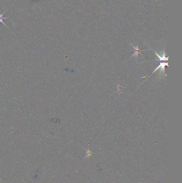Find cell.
<instances>
[{"label":"cell","mask_w":182,"mask_h":183,"mask_svg":"<svg viewBox=\"0 0 182 183\" xmlns=\"http://www.w3.org/2000/svg\"><path fill=\"white\" fill-rule=\"evenodd\" d=\"M163 53H163L162 56H160L157 54L156 52H155V54L157 56V57L159 58V59H160V61H168V57H166V54H165V51H164Z\"/></svg>","instance_id":"2"},{"label":"cell","mask_w":182,"mask_h":183,"mask_svg":"<svg viewBox=\"0 0 182 183\" xmlns=\"http://www.w3.org/2000/svg\"><path fill=\"white\" fill-rule=\"evenodd\" d=\"M6 11H5L4 12H3V13H0V23H1V22H2V23L7 27V28H8V27L7 26V25L5 24V22H4V21H3L4 19H9V18L8 17H3V15L6 12Z\"/></svg>","instance_id":"3"},{"label":"cell","mask_w":182,"mask_h":183,"mask_svg":"<svg viewBox=\"0 0 182 183\" xmlns=\"http://www.w3.org/2000/svg\"><path fill=\"white\" fill-rule=\"evenodd\" d=\"M166 65H167V66H168V63H161L160 64V65L158 66V67H156V68H155V70L153 71V73H154V72H155L157 70L159 69V68H161V69H162V71H163V72H164V73H165V66H166Z\"/></svg>","instance_id":"1"},{"label":"cell","mask_w":182,"mask_h":183,"mask_svg":"<svg viewBox=\"0 0 182 183\" xmlns=\"http://www.w3.org/2000/svg\"><path fill=\"white\" fill-rule=\"evenodd\" d=\"M133 48H135V54H133V56H138V54L139 53H140V52L141 51L140 49H139V48H138V46H137V47H134V46H133Z\"/></svg>","instance_id":"4"}]
</instances>
